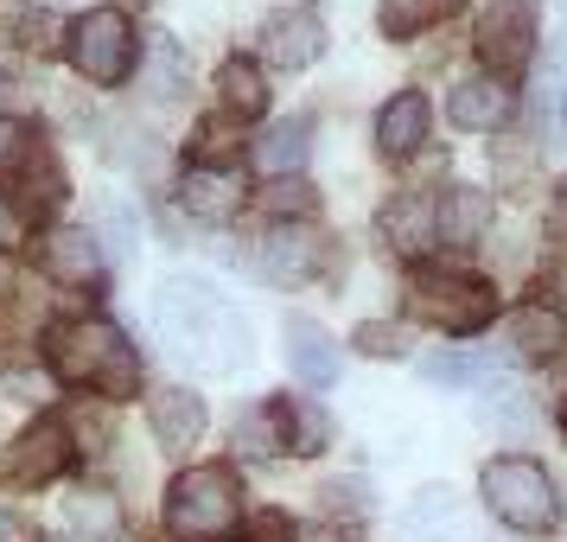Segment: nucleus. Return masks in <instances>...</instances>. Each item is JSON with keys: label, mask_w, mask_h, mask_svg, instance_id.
Returning <instances> with one entry per match:
<instances>
[{"label": "nucleus", "mask_w": 567, "mask_h": 542, "mask_svg": "<svg viewBox=\"0 0 567 542\" xmlns=\"http://www.w3.org/2000/svg\"><path fill=\"white\" fill-rule=\"evenodd\" d=\"M421 377H434V384H472V358H460V351H434V358H421Z\"/></svg>", "instance_id": "c756f323"}, {"label": "nucleus", "mask_w": 567, "mask_h": 542, "mask_svg": "<svg viewBox=\"0 0 567 542\" xmlns=\"http://www.w3.org/2000/svg\"><path fill=\"white\" fill-rule=\"evenodd\" d=\"M147 421H154L159 447H192V440L205 434V402L192 389H159L154 402H147Z\"/></svg>", "instance_id": "a211bd4d"}, {"label": "nucleus", "mask_w": 567, "mask_h": 542, "mask_svg": "<svg viewBox=\"0 0 567 542\" xmlns=\"http://www.w3.org/2000/svg\"><path fill=\"white\" fill-rule=\"evenodd\" d=\"M243 453H287V415L281 409H249L236 421Z\"/></svg>", "instance_id": "393cba45"}, {"label": "nucleus", "mask_w": 567, "mask_h": 542, "mask_svg": "<svg viewBox=\"0 0 567 542\" xmlns=\"http://www.w3.org/2000/svg\"><path fill=\"white\" fill-rule=\"evenodd\" d=\"M71 460V434H64V421L52 415H39L27 434L13 440V453H7V479L13 485H52L58 472Z\"/></svg>", "instance_id": "9d476101"}, {"label": "nucleus", "mask_w": 567, "mask_h": 542, "mask_svg": "<svg viewBox=\"0 0 567 542\" xmlns=\"http://www.w3.org/2000/svg\"><path fill=\"white\" fill-rule=\"evenodd\" d=\"M0 542H27V523H20V517H7V511H0Z\"/></svg>", "instance_id": "f704fd0d"}, {"label": "nucleus", "mask_w": 567, "mask_h": 542, "mask_svg": "<svg viewBox=\"0 0 567 542\" xmlns=\"http://www.w3.org/2000/svg\"><path fill=\"white\" fill-rule=\"evenodd\" d=\"M307 134H312L307 115H281V122H268V129L256 134V166L261 173H293V166L307 160Z\"/></svg>", "instance_id": "6ab92c4d"}, {"label": "nucleus", "mask_w": 567, "mask_h": 542, "mask_svg": "<svg viewBox=\"0 0 567 542\" xmlns=\"http://www.w3.org/2000/svg\"><path fill=\"white\" fill-rule=\"evenodd\" d=\"M427 7H453V0H427Z\"/></svg>", "instance_id": "4c0bfd02"}, {"label": "nucleus", "mask_w": 567, "mask_h": 542, "mask_svg": "<svg viewBox=\"0 0 567 542\" xmlns=\"http://www.w3.org/2000/svg\"><path fill=\"white\" fill-rule=\"evenodd\" d=\"M421 20H427V0H383V27L395 32V39H402V32H414Z\"/></svg>", "instance_id": "2f4dec72"}, {"label": "nucleus", "mask_w": 567, "mask_h": 542, "mask_svg": "<svg viewBox=\"0 0 567 542\" xmlns=\"http://www.w3.org/2000/svg\"><path fill=\"white\" fill-rule=\"evenodd\" d=\"M409 294H414V313L440 333H478L497 313V294L478 275H460V268H421Z\"/></svg>", "instance_id": "423d86ee"}, {"label": "nucleus", "mask_w": 567, "mask_h": 542, "mask_svg": "<svg viewBox=\"0 0 567 542\" xmlns=\"http://www.w3.org/2000/svg\"><path fill=\"white\" fill-rule=\"evenodd\" d=\"M370 498H377V491H370V479H358V472H338V479H326V485H319V511H326V517H363V511H370Z\"/></svg>", "instance_id": "a878e982"}, {"label": "nucleus", "mask_w": 567, "mask_h": 542, "mask_svg": "<svg viewBox=\"0 0 567 542\" xmlns=\"http://www.w3.org/2000/svg\"><path fill=\"white\" fill-rule=\"evenodd\" d=\"M383 236L402 249V256H421L427 236H434V205H427L421 192H402V198L383 211Z\"/></svg>", "instance_id": "aec40b11"}, {"label": "nucleus", "mask_w": 567, "mask_h": 542, "mask_svg": "<svg viewBox=\"0 0 567 542\" xmlns=\"http://www.w3.org/2000/svg\"><path fill=\"white\" fill-rule=\"evenodd\" d=\"M154 319H159V333H166V345H173V358L192 364V370L236 377V370H249V358H256L249 319L210 282H198V275H166L154 294Z\"/></svg>", "instance_id": "f257e3e1"}, {"label": "nucleus", "mask_w": 567, "mask_h": 542, "mask_svg": "<svg viewBox=\"0 0 567 542\" xmlns=\"http://www.w3.org/2000/svg\"><path fill=\"white\" fill-rule=\"evenodd\" d=\"M13 282V256H0V287Z\"/></svg>", "instance_id": "e433bc0d"}, {"label": "nucleus", "mask_w": 567, "mask_h": 542, "mask_svg": "<svg viewBox=\"0 0 567 542\" xmlns=\"http://www.w3.org/2000/svg\"><path fill=\"white\" fill-rule=\"evenodd\" d=\"M312 262H319V243H312V231H300V224H281V231L261 236L256 249V275H268V282H307Z\"/></svg>", "instance_id": "4468645a"}, {"label": "nucleus", "mask_w": 567, "mask_h": 542, "mask_svg": "<svg viewBox=\"0 0 567 542\" xmlns=\"http://www.w3.org/2000/svg\"><path fill=\"white\" fill-rule=\"evenodd\" d=\"M103 236H109V249H115V256L128 262V256H134V211H115V205H109Z\"/></svg>", "instance_id": "473e14b6"}, {"label": "nucleus", "mask_w": 567, "mask_h": 542, "mask_svg": "<svg viewBox=\"0 0 567 542\" xmlns=\"http://www.w3.org/2000/svg\"><path fill=\"white\" fill-rule=\"evenodd\" d=\"M478 52L497 71H516L523 58L536 52V0H491L478 13Z\"/></svg>", "instance_id": "6e6552de"}, {"label": "nucleus", "mask_w": 567, "mask_h": 542, "mask_svg": "<svg viewBox=\"0 0 567 542\" xmlns=\"http://www.w3.org/2000/svg\"><path fill=\"white\" fill-rule=\"evenodd\" d=\"M427 542H478V536H472L465 523H453V530H440V536H427Z\"/></svg>", "instance_id": "c9c22d12"}, {"label": "nucleus", "mask_w": 567, "mask_h": 542, "mask_svg": "<svg viewBox=\"0 0 567 542\" xmlns=\"http://www.w3.org/2000/svg\"><path fill=\"white\" fill-rule=\"evenodd\" d=\"M485 504L511 530H555V517H561V498H555V479L542 472L536 460H523V453H504V460L485 466Z\"/></svg>", "instance_id": "20e7f679"}, {"label": "nucleus", "mask_w": 567, "mask_h": 542, "mask_svg": "<svg viewBox=\"0 0 567 542\" xmlns=\"http://www.w3.org/2000/svg\"><path fill=\"white\" fill-rule=\"evenodd\" d=\"M358 351L363 358H395V351H402V326H389V319L370 326V319H363L358 326Z\"/></svg>", "instance_id": "c85d7f7f"}, {"label": "nucleus", "mask_w": 567, "mask_h": 542, "mask_svg": "<svg viewBox=\"0 0 567 542\" xmlns=\"http://www.w3.org/2000/svg\"><path fill=\"white\" fill-rule=\"evenodd\" d=\"M491 231V192L485 185H446L434 211V236L453 243V249H472L478 236Z\"/></svg>", "instance_id": "ddd939ff"}, {"label": "nucleus", "mask_w": 567, "mask_h": 542, "mask_svg": "<svg viewBox=\"0 0 567 542\" xmlns=\"http://www.w3.org/2000/svg\"><path fill=\"white\" fill-rule=\"evenodd\" d=\"M281 338H287V364H293V377L307 389H332L338 370H344V358H338L332 333L319 326V319H307V313H287L281 319Z\"/></svg>", "instance_id": "9b49d317"}, {"label": "nucleus", "mask_w": 567, "mask_h": 542, "mask_svg": "<svg viewBox=\"0 0 567 542\" xmlns=\"http://www.w3.org/2000/svg\"><path fill=\"white\" fill-rule=\"evenodd\" d=\"M45 358H52V370L64 384L103 389L109 402H122V396L141 389V358H134L128 333L115 319H64V326H52Z\"/></svg>", "instance_id": "f03ea898"}, {"label": "nucleus", "mask_w": 567, "mask_h": 542, "mask_svg": "<svg viewBox=\"0 0 567 542\" xmlns=\"http://www.w3.org/2000/svg\"><path fill=\"white\" fill-rule=\"evenodd\" d=\"M217 96H224L230 115H261V109H268V83H261V71L249 58H230V64L217 71Z\"/></svg>", "instance_id": "5701e85b"}, {"label": "nucleus", "mask_w": 567, "mask_h": 542, "mask_svg": "<svg viewBox=\"0 0 567 542\" xmlns=\"http://www.w3.org/2000/svg\"><path fill=\"white\" fill-rule=\"evenodd\" d=\"M243 523V485L224 466H185L166 485V530L179 542H230Z\"/></svg>", "instance_id": "7ed1b4c3"}, {"label": "nucleus", "mask_w": 567, "mask_h": 542, "mask_svg": "<svg viewBox=\"0 0 567 542\" xmlns=\"http://www.w3.org/2000/svg\"><path fill=\"white\" fill-rule=\"evenodd\" d=\"M154 96H185V52L179 45H154Z\"/></svg>", "instance_id": "cd10ccee"}, {"label": "nucleus", "mask_w": 567, "mask_h": 542, "mask_svg": "<svg viewBox=\"0 0 567 542\" xmlns=\"http://www.w3.org/2000/svg\"><path fill=\"white\" fill-rule=\"evenodd\" d=\"M0 198H7L13 217H27V224L52 217V205L64 198V160L52 154V141L20 134L7 147V160H0Z\"/></svg>", "instance_id": "39448f33"}, {"label": "nucleus", "mask_w": 567, "mask_h": 542, "mask_svg": "<svg viewBox=\"0 0 567 542\" xmlns=\"http://www.w3.org/2000/svg\"><path fill=\"white\" fill-rule=\"evenodd\" d=\"M511 345L523 351V358H548V351L567 345V319L555 307H523L511 319Z\"/></svg>", "instance_id": "4be33fe9"}, {"label": "nucleus", "mask_w": 567, "mask_h": 542, "mask_svg": "<svg viewBox=\"0 0 567 542\" xmlns=\"http://www.w3.org/2000/svg\"><path fill=\"white\" fill-rule=\"evenodd\" d=\"M268 211H275V217H300V211H312V185L281 180L275 192H268Z\"/></svg>", "instance_id": "7c9ffc66"}, {"label": "nucleus", "mask_w": 567, "mask_h": 542, "mask_svg": "<svg viewBox=\"0 0 567 542\" xmlns=\"http://www.w3.org/2000/svg\"><path fill=\"white\" fill-rule=\"evenodd\" d=\"M287 453H319L332 440V421L312 409V402H287Z\"/></svg>", "instance_id": "bb28decb"}, {"label": "nucleus", "mask_w": 567, "mask_h": 542, "mask_svg": "<svg viewBox=\"0 0 567 542\" xmlns=\"http://www.w3.org/2000/svg\"><path fill=\"white\" fill-rule=\"evenodd\" d=\"M64 523H71V530H90V536H115L122 504H115L109 491H78V498H64Z\"/></svg>", "instance_id": "b1692460"}, {"label": "nucleus", "mask_w": 567, "mask_h": 542, "mask_svg": "<svg viewBox=\"0 0 567 542\" xmlns=\"http://www.w3.org/2000/svg\"><path fill=\"white\" fill-rule=\"evenodd\" d=\"M460 491L453 485H421L409 498V511H402V530H409V536H440V530H453V523H460Z\"/></svg>", "instance_id": "412c9836"}, {"label": "nucleus", "mask_w": 567, "mask_h": 542, "mask_svg": "<svg viewBox=\"0 0 567 542\" xmlns=\"http://www.w3.org/2000/svg\"><path fill=\"white\" fill-rule=\"evenodd\" d=\"M446 109H453V122L460 129H504L516 109V90L497 71H465L460 83H453V96H446Z\"/></svg>", "instance_id": "f8f14e48"}, {"label": "nucleus", "mask_w": 567, "mask_h": 542, "mask_svg": "<svg viewBox=\"0 0 567 542\" xmlns=\"http://www.w3.org/2000/svg\"><path fill=\"white\" fill-rule=\"evenodd\" d=\"M179 205L192 217H230L243 205V173L236 166H192L179 180Z\"/></svg>", "instance_id": "dca6fc26"}, {"label": "nucleus", "mask_w": 567, "mask_h": 542, "mask_svg": "<svg viewBox=\"0 0 567 542\" xmlns=\"http://www.w3.org/2000/svg\"><path fill=\"white\" fill-rule=\"evenodd\" d=\"M427 141V96L421 90H402V96H389L383 115H377V147H383L389 160L414 154Z\"/></svg>", "instance_id": "f3484780"}, {"label": "nucleus", "mask_w": 567, "mask_h": 542, "mask_svg": "<svg viewBox=\"0 0 567 542\" xmlns=\"http://www.w3.org/2000/svg\"><path fill=\"white\" fill-rule=\"evenodd\" d=\"M319 52H326V20H319L312 7L268 13V27H261V58H268L275 71H307Z\"/></svg>", "instance_id": "1a4fd4ad"}, {"label": "nucleus", "mask_w": 567, "mask_h": 542, "mask_svg": "<svg viewBox=\"0 0 567 542\" xmlns=\"http://www.w3.org/2000/svg\"><path fill=\"white\" fill-rule=\"evenodd\" d=\"M134 20L122 7H90L78 27H71V64L90 83H122L134 71Z\"/></svg>", "instance_id": "0eeeda50"}, {"label": "nucleus", "mask_w": 567, "mask_h": 542, "mask_svg": "<svg viewBox=\"0 0 567 542\" xmlns=\"http://www.w3.org/2000/svg\"><path fill=\"white\" fill-rule=\"evenodd\" d=\"M45 275L64 287H96L103 282V243L90 231H52L45 236Z\"/></svg>", "instance_id": "2eb2a0df"}, {"label": "nucleus", "mask_w": 567, "mask_h": 542, "mask_svg": "<svg viewBox=\"0 0 567 542\" xmlns=\"http://www.w3.org/2000/svg\"><path fill=\"white\" fill-rule=\"evenodd\" d=\"M561 224H567V198H561Z\"/></svg>", "instance_id": "58836bf2"}, {"label": "nucleus", "mask_w": 567, "mask_h": 542, "mask_svg": "<svg viewBox=\"0 0 567 542\" xmlns=\"http://www.w3.org/2000/svg\"><path fill=\"white\" fill-rule=\"evenodd\" d=\"M542 96H548V109H555V141L567 147V83H548Z\"/></svg>", "instance_id": "72a5a7b5"}]
</instances>
